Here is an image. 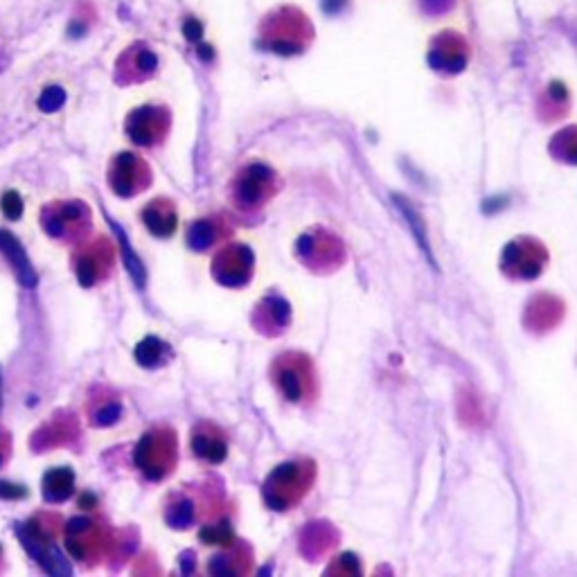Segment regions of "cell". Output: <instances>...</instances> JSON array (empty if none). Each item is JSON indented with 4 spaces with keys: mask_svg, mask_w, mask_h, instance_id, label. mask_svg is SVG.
Instances as JSON below:
<instances>
[{
    "mask_svg": "<svg viewBox=\"0 0 577 577\" xmlns=\"http://www.w3.org/2000/svg\"><path fill=\"white\" fill-rule=\"evenodd\" d=\"M298 253L304 265L313 266V269L339 266L340 260H343V247H340L339 239L331 233H322L321 228L304 235L298 247Z\"/></svg>",
    "mask_w": 577,
    "mask_h": 577,
    "instance_id": "8fae6325",
    "label": "cell"
},
{
    "mask_svg": "<svg viewBox=\"0 0 577 577\" xmlns=\"http://www.w3.org/2000/svg\"><path fill=\"white\" fill-rule=\"evenodd\" d=\"M104 546V533L90 517H77L66 524V548L72 560L88 562Z\"/></svg>",
    "mask_w": 577,
    "mask_h": 577,
    "instance_id": "9c48e42d",
    "label": "cell"
},
{
    "mask_svg": "<svg viewBox=\"0 0 577 577\" xmlns=\"http://www.w3.org/2000/svg\"><path fill=\"white\" fill-rule=\"evenodd\" d=\"M143 224L156 237H172L179 226V212L170 199H154L143 208Z\"/></svg>",
    "mask_w": 577,
    "mask_h": 577,
    "instance_id": "9a60e30c",
    "label": "cell"
},
{
    "mask_svg": "<svg viewBox=\"0 0 577 577\" xmlns=\"http://www.w3.org/2000/svg\"><path fill=\"white\" fill-rule=\"evenodd\" d=\"M134 462L149 480H163L176 467V435L167 426L147 431L134 451Z\"/></svg>",
    "mask_w": 577,
    "mask_h": 577,
    "instance_id": "6da1fadb",
    "label": "cell"
},
{
    "mask_svg": "<svg viewBox=\"0 0 577 577\" xmlns=\"http://www.w3.org/2000/svg\"><path fill=\"white\" fill-rule=\"evenodd\" d=\"M165 519L172 528L185 530L194 524V503L188 498H181V501L170 503L165 512Z\"/></svg>",
    "mask_w": 577,
    "mask_h": 577,
    "instance_id": "7402d4cb",
    "label": "cell"
},
{
    "mask_svg": "<svg viewBox=\"0 0 577 577\" xmlns=\"http://www.w3.org/2000/svg\"><path fill=\"white\" fill-rule=\"evenodd\" d=\"M274 381L289 402H304L316 393V375L304 354H283L274 363Z\"/></svg>",
    "mask_w": 577,
    "mask_h": 577,
    "instance_id": "277c9868",
    "label": "cell"
},
{
    "mask_svg": "<svg viewBox=\"0 0 577 577\" xmlns=\"http://www.w3.org/2000/svg\"><path fill=\"white\" fill-rule=\"evenodd\" d=\"M75 494V474L68 467H57L43 476V498L48 503H63Z\"/></svg>",
    "mask_w": 577,
    "mask_h": 577,
    "instance_id": "ac0fdd59",
    "label": "cell"
},
{
    "mask_svg": "<svg viewBox=\"0 0 577 577\" xmlns=\"http://www.w3.org/2000/svg\"><path fill=\"white\" fill-rule=\"evenodd\" d=\"M9 447H12V444H9V435L5 433V431H0V467H3L5 461L9 458Z\"/></svg>",
    "mask_w": 577,
    "mask_h": 577,
    "instance_id": "f1b7e54d",
    "label": "cell"
},
{
    "mask_svg": "<svg viewBox=\"0 0 577 577\" xmlns=\"http://www.w3.org/2000/svg\"><path fill=\"white\" fill-rule=\"evenodd\" d=\"M224 230H221L219 221L215 219H199L190 226L188 230V244L194 251H206V248L215 247V242H219L224 237Z\"/></svg>",
    "mask_w": 577,
    "mask_h": 577,
    "instance_id": "ffe728a7",
    "label": "cell"
},
{
    "mask_svg": "<svg viewBox=\"0 0 577 577\" xmlns=\"http://www.w3.org/2000/svg\"><path fill=\"white\" fill-rule=\"evenodd\" d=\"M120 415H122V406H120V404L111 402V404H107V406H102L98 413H95V424H98V426H111V424H116L117 420H120Z\"/></svg>",
    "mask_w": 577,
    "mask_h": 577,
    "instance_id": "484cf974",
    "label": "cell"
},
{
    "mask_svg": "<svg viewBox=\"0 0 577 577\" xmlns=\"http://www.w3.org/2000/svg\"><path fill=\"white\" fill-rule=\"evenodd\" d=\"M63 104H66V93H63V88H59V86H48L39 98V108L45 113L59 111Z\"/></svg>",
    "mask_w": 577,
    "mask_h": 577,
    "instance_id": "cb8c5ba5",
    "label": "cell"
},
{
    "mask_svg": "<svg viewBox=\"0 0 577 577\" xmlns=\"http://www.w3.org/2000/svg\"><path fill=\"white\" fill-rule=\"evenodd\" d=\"M125 131L129 140L138 147H156L167 138L170 131V113L163 107H138L126 116Z\"/></svg>",
    "mask_w": 577,
    "mask_h": 577,
    "instance_id": "52a82bcc",
    "label": "cell"
},
{
    "mask_svg": "<svg viewBox=\"0 0 577 577\" xmlns=\"http://www.w3.org/2000/svg\"><path fill=\"white\" fill-rule=\"evenodd\" d=\"M107 219H108V217H107ZM108 224H111L113 233H116L117 247H120L122 260H125V266H126V271H129L131 280L135 283V287L143 289L144 284H147V269H144L143 260H140L138 253L134 251V247H131V242H129V237H126L125 230H122L120 226H117L113 219H108Z\"/></svg>",
    "mask_w": 577,
    "mask_h": 577,
    "instance_id": "d6986e66",
    "label": "cell"
},
{
    "mask_svg": "<svg viewBox=\"0 0 577 577\" xmlns=\"http://www.w3.org/2000/svg\"><path fill=\"white\" fill-rule=\"evenodd\" d=\"M16 535L25 551L39 562L41 569L50 575H70L72 569L59 548L54 546V535L48 526L43 524V515L34 517V519L25 521V524L16 526Z\"/></svg>",
    "mask_w": 577,
    "mask_h": 577,
    "instance_id": "3957f363",
    "label": "cell"
},
{
    "mask_svg": "<svg viewBox=\"0 0 577 577\" xmlns=\"http://www.w3.org/2000/svg\"><path fill=\"white\" fill-rule=\"evenodd\" d=\"M158 66V59L154 50H149L144 43H134L129 50L122 52L117 59V79L122 84H134V81H143L154 75Z\"/></svg>",
    "mask_w": 577,
    "mask_h": 577,
    "instance_id": "5bb4252c",
    "label": "cell"
},
{
    "mask_svg": "<svg viewBox=\"0 0 577 577\" xmlns=\"http://www.w3.org/2000/svg\"><path fill=\"white\" fill-rule=\"evenodd\" d=\"M95 503H98V498L93 497V494H88L86 492L84 497H81V501H79V506L81 507H95Z\"/></svg>",
    "mask_w": 577,
    "mask_h": 577,
    "instance_id": "f546056e",
    "label": "cell"
},
{
    "mask_svg": "<svg viewBox=\"0 0 577 577\" xmlns=\"http://www.w3.org/2000/svg\"><path fill=\"white\" fill-rule=\"evenodd\" d=\"M43 230L52 239L61 242H75L86 235L90 228V215L84 203L79 201H57L48 203L41 212Z\"/></svg>",
    "mask_w": 577,
    "mask_h": 577,
    "instance_id": "5b68a950",
    "label": "cell"
},
{
    "mask_svg": "<svg viewBox=\"0 0 577 577\" xmlns=\"http://www.w3.org/2000/svg\"><path fill=\"white\" fill-rule=\"evenodd\" d=\"M546 262V248L537 239H517L503 253V271L515 278H537Z\"/></svg>",
    "mask_w": 577,
    "mask_h": 577,
    "instance_id": "ba28073f",
    "label": "cell"
},
{
    "mask_svg": "<svg viewBox=\"0 0 577 577\" xmlns=\"http://www.w3.org/2000/svg\"><path fill=\"white\" fill-rule=\"evenodd\" d=\"M274 194L271 188V174L265 167H248L235 183L233 201L242 208H256L265 203Z\"/></svg>",
    "mask_w": 577,
    "mask_h": 577,
    "instance_id": "4fadbf2b",
    "label": "cell"
},
{
    "mask_svg": "<svg viewBox=\"0 0 577 577\" xmlns=\"http://www.w3.org/2000/svg\"><path fill=\"white\" fill-rule=\"evenodd\" d=\"M108 183H111L113 192L122 199H131L135 194L144 192L152 185V170L147 163L134 152L117 154L111 161V170H108Z\"/></svg>",
    "mask_w": 577,
    "mask_h": 577,
    "instance_id": "8992f818",
    "label": "cell"
},
{
    "mask_svg": "<svg viewBox=\"0 0 577 577\" xmlns=\"http://www.w3.org/2000/svg\"><path fill=\"white\" fill-rule=\"evenodd\" d=\"M0 251H3V256L7 257L9 262H12L14 271H16L18 280L23 283V287L25 289L36 287L39 278H36V271H34V266H32L30 257H27L25 248L21 247V242H18V239L14 237L12 233H7V230H3V228H0Z\"/></svg>",
    "mask_w": 577,
    "mask_h": 577,
    "instance_id": "e0dca14e",
    "label": "cell"
},
{
    "mask_svg": "<svg viewBox=\"0 0 577 577\" xmlns=\"http://www.w3.org/2000/svg\"><path fill=\"white\" fill-rule=\"evenodd\" d=\"M313 480L312 462H287L269 476L265 485V498L275 510H287L307 494Z\"/></svg>",
    "mask_w": 577,
    "mask_h": 577,
    "instance_id": "7a4b0ae2",
    "label": "cell"
},
{
    "mask_svg": "<svg viewBox=\"0 0 577 577\" xmlns=\"http://www.w3.org/2000/svg\"><path fill=\"white\" fill-rule=\"evenodd\" d=\"M167 345L158 336H144L138 345H135V361L144 368H156L165 361Z\"/></svg>",
    "mask_w": 577,
    "mask_h": 577,
    "instance_id": "44dd1931",
    "label": "cell"
},
{
    "mask_svg": "<svg viewBox=\"0 0 577 577\" xmlns=\"http://www.w3.org/2000/svg\"><path fill=\"white\" fill-rule=\"evenodd\" d=\"M192 451L201 461L219 465L228 453V444H226L219 429H215L212 424H199L192 433Z\"/></svg>",
    "mask_w": 577,
    "mask_h": 577,
    "instance_id": "2e32d148",
    "label": "cell"
},
{
    "mask_svg": "<svg viewBox=\"0 0 577 577\" xmlns=\"http://www.w3.org/2000/svg\"><path fill=\"white\" fill-rule=\"evenodd\" d=\"M0 210H3V215L7 217V219H12V221L21 219V215H23L21 194L14 192V190H7V192L3 194V199H0Z\"/></svg>",
    "mask_w": 577,
    "mask_h": 577,
    "instance_id": "d4e9b609",
    "label": "cell"
},
{
    "mask_svg": "<svg viewBox=\"0 0 577 577\" xmlns=\"http://www.w3.org/2000/svg\"><path fill=\"white\" fill-rule=\"evenodd\" d=\"M23 497H27L25 488L14 483H3V480H0V498H12V501H16V498H23Z\"/></svg>",
    "mask_w": 577,
    "mask_h": 577,
    "instance_id": "4316f807",
    "label": "cell"
},
{
    "mask_svg": "<svg viewBox=\"0 0 577 577\" xmlns=\"http://www.w3.org/2000/svg\"><path fill=\"white\" fill-rule=\"evenodd\" d=\"M203 544H219V546H228V544L235 542L233 530H230L228 524H210L206 528H201L199 533Z\"/></svg>",
    "mask_w": 577,
    "mask_h": 577,
    "instance_id": "603a6c76",
    "label": "cell"
},
{
    "mask_svg": "<svg viewBox=\"0 0 577 577\" xmlns=\"http://www.w3.org/2000/svg\"><path fill=\"white\" fill-rule=\"evenodd\" d=\"M113 269V248L111 244L99 239V242L90 244L88 248L77 256V280H79L81 287L90 289L95 287L98 283H102Z\"/></svg>",
    "mask_w": 577,
    "mask_h": 577,
    "instance_id": "7c38bea8",
    "label": "cell"
},
{
    "mask_svg": "<svg viewBox=\"0 0 577 577\" xmlns=\"http://www.w3.org/2000/svg\"><path fill=\"white\" fill-rule=\"evenodd\" d=\"M183 34L188 36V41H201L203 36V27L197 18H188L183 25Z\"/></svg>",
    "mask_w": 577,
    "mask_h": 577,
    "instance_id": "83f0119b",
    "label": "cell"
},
{
    "mask_svg": "<svg viewBox=\"0 0 577 577\" xmlns=\"http://www.w3.org/2000/svg\"><path fill=\"white\" fill-rule=\"evenodd\" d=\"M253 271V253L242 244H233L226 247L224 251L217 253L215 262H212V274H215L217 283L226 284V287H239V284L248 283Z\"/></svg>",
    "mask_w": 577,
    "mask_h": 577,
    "instance_id": "30bf717a",
    "label": "cell"
}]
</instances>
